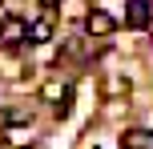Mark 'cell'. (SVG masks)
Masks as SVG:
<instances>
[{
    "instance_id": "obj_1",
    "label": "cell",
    "mask_w": 153,
    "mask_h": 149,
    "mask_svg": "<svg viewBox=\"0 0 153 149\" xmlns=\"http://www.w3.org/2000/svg\"><path fill=\"white\" fill-rule=\"evenodd\" d=\"M113 28H117V16L105 12V8H93V12L85 16V32H89V36H109Z\"/></svg>"
},
{
    "instance_id": "obj_2",
    "label": "cell",
    "mask_w": 153,
    "mask_h": 149,
    "mask_svg": "<svg viewBox=\"0 0 153 149\" xmlns=\"http://www.w3.org/2000/svg\"><path fill=\"white\" fill-rule=\"evenodd\" d=\"M40 97H45L48 105H61V113L69 109V97H73V89H69V81H45V85H40Z\"/></svg>"
},
{
    "instance_id": "obj_3",
    "label": "cell",
    "mask_w": 153,
    "mask_h": 149,
    "mask_svg": "<svg viewBox=\"0 0 153 149\" xmlns=\"http://www.w3.org/2000/svg\"><path fill=\"white\" fill-rule=\"evenodd\" d=\"M53 28H56V12H53V8H45V12L28 24V40H32V44H45V40L53 36Z\"/></svg>"
},
{
    "instance_id": "obj_4",
    "label": "cell",
    "mask_w": 153,
    "mask_h": 149,
    "mask_svg": "<svg viewBox=\"0 0 153 149\" xmlns=\"http://www.w3.org/2000/svg\"><path fill=\"white\" fill-rule=\"evenodd\" d=\"M149 20H153L149 0H129V24L133 28H149Z\"/></svg>"
},
{
    "instance_id": "obj_5",
    "label": "cell",
    "mask_w": 153,
    "mask_h": 149,
    "mask_svg": "<svg viewBox=\"0 0 153 149\" xmlns=\"http://www.w3.org/2000/svg\"><path fill=\"white\" fill-rule=\"evenodd\" d=\"M12 40H28V28H24L20 20H12V16H8V20L0 24V44H12Z\"/></svg>"
},
{
    "instance_id": "obj_6",
    "label": "cell",
    "mask_w": 153,
    "mask_h": 149,
    "mask_svg": "<svg viewBox=\"0 0 153 149\" xmlns=\"http://www.w3.org/2000/svg\"><path fill=\"white\" fill-rule=\"evenodd\" d=\"M125 149H153V133H145V129H129V133H125Z\"/></svg>"
},
{
    "instance_id": "obj_7",
    "label": "cell",
    "mask_w": 153,
    "mask_h": 149,
    "mask_svg": "<svg viewBox=\"0 0 153 149\" xmlns=\"http://www.w3.org/2000/svg\"><path fill=\"white\" fill-rule=\"evenodd\" d=\"M101 89H105V93H125V89H129V81H121V77H109Z\"/></svg>"
},
{
    "instance_id": "obj_8",
    "label": "cell",
    "mask_w": 153,
    "mask_h": 149,
    "mask_svg": "<svg viewBox=\"0 0 153 149\" xmlns=\"http://www.w3.org/2000/svg\"><path fill=\"white\" fill-rule=\"evenodd\" d=\"M8 141H12V145H28V129H8Z\"/></svg>"
}]
</instances>
